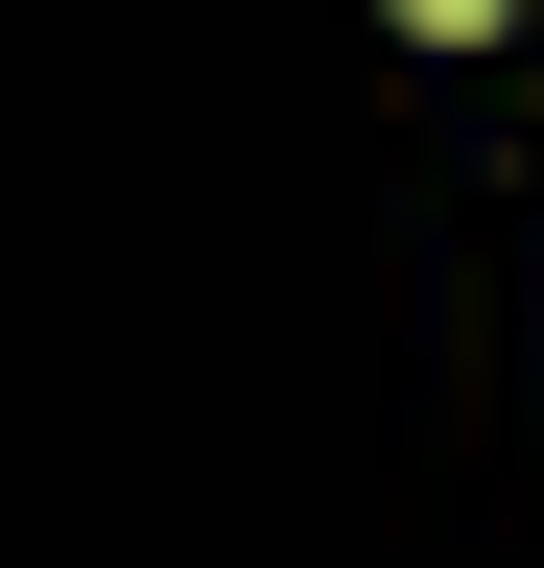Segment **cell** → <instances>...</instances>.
I'll list each match as a JSON object with an SVG mask.
<instances>
[{
  "mask_svg": "<svg viewBox=\"0 0 544 568\" xmlns=\"http://www.w3.org/2000/svg\"><path fill=\"white\" fill-rule=\"evenodd\" d=\"M402 24H497V0H402Z\"/></svg>",
  "mask_w": 544,
  "mask_h": 568,
  "instance_id": "1",
  "label": "cell"
}]
</instances>
